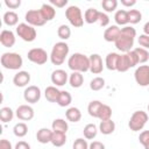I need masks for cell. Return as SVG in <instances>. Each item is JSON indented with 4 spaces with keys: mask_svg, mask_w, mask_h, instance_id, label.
<instances>
[{
    "mask_svg": "<svg viewBox=\"0 0 149 149\" xmlns=\"http://www.w3.org/2000/svg\"><path fill=\"white\" fill-rule=\"evenodd\" d=\"M135 37H136L135 28H133L132 26H125L123 28H121L120 35L116 38V41L114 42L116 49L123 54L130 51L132 47L134 45V38Z\"/></svg>",
    "mask_w": 149,
    "mask_h": 149,
    "instance_id": "obj_1",
    "label": "cell"
},
{
    "mask_svg": "<svg viewBox=\"0 0 149 149\" xmlns=\"http://www.w3.org/2000/svg\"><path fill=\"white\" fill-rule=\"evenodd\" d=\"M68 66L72 72H86L90 70V57L80 52H74L69 57Z\"/></svg>",
    "mask_w": 149,
    "mask_h": 149,
    "instance_id": "obj_2",
    "label": "cell"
},
{
    "mask_svg": "<svg viewBox=\"0 0 149 149\" xmlns=\"http://www.w3.org/2000/svg\"><path fill=\"white\" fill-rule=\"evenodd\" d=\"M69 45L66 42H57L54 44L51 54H50V61L54 65H62L69 55Z\"/></svg>",
    "mask_w": 149,
    "mask_h": 149,
    "instance_id": "obj_3",
    "label": "cell"
},
{
    "mask_svg": "<svg viewBox=\"0 0 149 149\" xmlns=\"http://www.w3.org/2000/svg\"><path fill=\"white\" fill-rule=\"evenodd\" d=\"M0 62L1 65L8 70H19L23 65V59L17 52H3Z\"/></svg>",
    "mask_w": 149,
    "mask_h": 149,
    "instance_id": "obj_4",
    "label": "cell"
},
{
    "mask_svg": "<svg viewBox=\"0 0 149 149\" xmlns=\"http://www.w3.org/2000/svg\"><path fill=\"white\" fill-rule=\"evenodd\" d=\"M65 16L68 19V21L70 22L71 26H73L74 28H80L84 24V17L81 14V10L78 6H69L65 10Z\"/></svg>",
    "mask_w": 149,
    "mask_h": 149,
    "instance_id": "obj_5",
    "label": "cell"
},
{
    "mask_svg": "<svg viewBox=\"0 0 149 149\" xmlns=\"http://www.w3.org/2000/svg\"><path fill=\"white\" fill-rule=\"evenodd\" d=\"M148 121V114L144 111H136L132 114L129 122H128V127L130 128V130L133 132H139L142 130L143 127L146 126Z\"/></svg>",
    "mask_w": 149,
    "mask_h": 149,
    "instance_id": "obj_6",
    "label": "cell"
},
{
    "mask_svg": "<svg viewBox=\"0 0 149 149\" xmlns=\"http://www.w3.org/2000/svg\"><path fill=\"white\" fill-rule=\"evenodd\" d=\"M16 34L26 42H33L37 36L36 29L28 23H19L16 26Z\"/></svg>",
    "mask_w": 149,
    "mask_h": 149,
    "instance_id": "obj_7",
    "label": "cell"
},
{
    "mask_svg": "<svg viewBox=\"0 0 149 149\" xmlns=\"http://www.w3.org/2000/svg\"><path fill=\"white\" fill-rule=\"evenodd\" d=\"M27 57L31 63H35L37 65H43L47 63V61L50 56H48L47 51L42 48H33L28 51Z\"/></svg>",
    "mask_w": 149,
    "mask_h": 149,
    "instance_id": "obj_8",
    "label": "cell"
},
{
    "mask_svg": "<svg viewBox=\"0 0 149 149\" xmlns=\"http://www.w3.org/2000/svg\"><path fill=\"white\" fill-rule=\"evenodd\" d=\"M134 78L136 84L140 86H148L149 85V65H140L136 68L134 72Z\"/></svg>",
    "mask_w": 149,
    "mask_h": 149,
    "instance_id": "obj_9",
    "label": "cell"
},
{
    "mask_svg": "<svg viewBox=\"0 0 149 149\" xmlns=\"http://www.w3.org/2000/svg\"><path fill=\"white\" fill-rule=\"evenodd\" d=\"M24 19L27 21L28 24L33 26V27H41L45 23V20L43 19L40 9H30L26 13Z\"/></svg>",
    "mask_w": 149,
    "mask_h": 149,
    "instance_id": "obj_10",
    "label": "cell"
},
{
    "mask_svg": "<svg viewBox=\"0 0 149 149\" xmlns=\"http://www.w3.org/2000/svg\"><path fill=\"white\" fill-rule=\"evenodd\" d=\"M23 98L29 104H35L41 99V90L36 85H30L26 87L23 92Z\"/></svg>",
    "mask_w": 149,
    "mask_h": 149,
    "instance_id": "obj_11",
    "label": "cell"
},
{
    "mask_svg": "<svg viewBox=\"0 0 149 149\" xmlns=\"http://www.w3.org/2000/svg\"><path fill=\"white\" fill-rule=\"evenodd\" d=\"M15 115L21 121H29L34 118V108L29 105H20L15 111Z\"/></svg>",
    "mask_w": 149,
    "mask_h": 149,
    "instance_id": "obj_12",
    "label": "cell"
},
{
    "mask_svg": "<svg viewBox=\"0 0 149 149\" xmlns=\"http://www.w3.org/2000/svg\"><path fill=\"white\" fill-rule=\"evenodd\" d=\"M104 70V64L101 56L99 54H92L90 56V71L93 74H99Z\"/></svg>",
    "mask_w": 149,
    "mask_h": 149,
    "instance_id": "obj_13",
    "label": "cell"
},
{
    "mask_svg": "<svg viewBox=\"0 0 149 149\" xmlns=\"http://www.w3.org/2000/svg\"><path fill=\"white\" fill-rule=\"evenodd\" d=\"M50 78L55 86H63L66 84V81L69 79L68 73L65 72V70H62V69H57V70L52 71Z\"/></svg>",
    "mask_w": 149,
    "mask_h": 149,
    "instance_id": "obj_14",
    "label": "cell"
},
{
    "mask_svg": "<svg viewBox=\"0 0 149 149\" xmlns=\"http://www.w3.org/2000/svg\"><path fill=\"white\" fill-rule=\"evenodd\" d=\"M30 81V73L28 71H19L13 77V83L17 87H23Z\"/></svg>",
    "mask_w": 149,
    "mask_h": 149,
    "instance_id": "obj_15",
    "label": "cell"
},
{
    "mask_svg": "<svg viewBox=\"0 0 149 149\" xmlns=\"http://www.w3.org/2000/svg\"><path fill=\"white\" fill-rule=\"evenodd\" d=\"M0 42L6 48H12L15 44V35L12 30L3 29L0 34Z\"/></svg>",
    "mask_w": 149,
    "mask_h": 149,
    "instance_id": "obj_16",
    "label": "cell"
},
{
    "mask_svg": "<svg viewBox=\"0 0 149 149\" xmlns=\"http://www.w3.org/2000/svg\"><path fill=\"white\" fill-rule=\"evenodd\" d=\"M120 31H121V28H119L116 24L109 26L104 31V40L106 42H115L120 35Z\"/></svg>",
    "mask_w": 149,
    "mask_h": 149,
    "instance_id": "obj_17",
    "label": "cell"
},
{
    "mask_svg": "<svg viewBox=\"0 0 149 149\" xmlns=\"http://www.w3.org/2000/svg\"><path fill=\"white\" fill-rule=\"evenodd\" d=\"M54 130L49 129V128H41L37 130L36 133V139L40 143L42 144H47L49 142H51V137H52Z\"/></svg>",
    "mask_w": 149,
    "mask_h": 149,
    "instance_id": "obj_18",
    "label": "cell"
},
{
    "mask_svg": "<svg viewBox=\"0 0 149 149\" xmlns=\"http://www.w3.org/2000/svg\"><path fill=\"white\" fill-rule=\"evenodd\" d=\"M40 12L43 16V19L45 20V22L51 21L55 16H56V9L54 6H51L50 3H43L40 8Z\"/></svg>",
    "mask_w": 149,
    "mask_h": 149,
    "instance_id": "obj_19",
    "label": "cell"
},
{
    "mask_svg": "<svg viewBox=\"0 0 149 149\" xmlns=\"http://www.w3.org/2000/svg\"><path fill=\"white\" fill-rule=\"evenodd\" d=\"M99 10L95 8H87L84 13V21L88 24H92L94 22H97L99 20Z\"/></svg>",
    "mask_w": 149,
    "mask_h": 149,
    "instance_id": "obj_20",
    "label": "cell"
},
{
    "mask_svg": "<svg viewBox=\"0 0 149 149\" xmlns=\"http://www.w3.org/2000/svg\"><path fill=\"white\" fill-rule=\"evenodd\" d=\"M61 91L56 86H48L44 91V97L49 102H57Z\"/></svg>",
    "mask_w": 149,
    "mask_h": 149,
    "instance_id": "obj_21",
    "label": "cell"
},
{
    "mask_svg": "<svg viewBox=\"0 0 149 149\" xmlns=\"http://www.w3.org/2000/svg\"><path fill=\"white\" fill-rule=\"evenodd\" d=\"M51 128L54 132L66 134V132L69 129V125H68V121H65L64 119H55L51 123Z\"/></svg>",
    "mask_w": 149,
    "mask_h": 149,
    "instance_id": "obj_22",
    "label": "cell"
},
{
    "mask_svg": "<svg viewBox=\"0 0 149 149\" xmlns=\"http://www.w3.org/2000/svg\"><path fill=\"white\" fill-rule=\"evenodd\" d=\"M99 130L104 135H109L115 130V122L112 119L106 120V121H101L99 125Z\"/></svg>",
    "mask_w": 149,
    "mask_h": 149,
    "instance_id": "obj_23",
    "label": "cell"
},
{
    "mask_svg": "<svg viewBox=\"0 0 149 149\" xmlns=\"http://www.w3.org/2000/svg\"><path fill=\"white\" fill-rule=\"evenodd\" d=\"M114 20L118 26H127V23H129L128 10H125V9L116 10L114 14Z\"/></svg>",
    "mask_w": 149,
    "mask_h": 149,
    "instance_id": "obj_24",
    "label": "cell"
},
{
    "mask_svg": "<svg viewBox=\"0 0 149 149\" xmlns=\"http://www.w3.org/2000/svg\"><path fill=\"white\" fill-rule=\"evenodd\" d=\"M19 22V15L14 10H7L3 14V23L8 27L16 26Z\"/></svg>",
    "mask_w": 149,
    "mask_h": 149,
    "instance_id": "obj_25",
    "label": "cell"
},
{
    "mask_svg": "<svg viewBox=\"0 0 149 149\" xmlns=\"http://www.w3.org/2000/svg\"><path fill=\"white\" fill-rule=\"evenodd\" d=\"M119 54L116 52H109L107 56H106V59H105V65L108 70L111 71H114L116 70V65H118V59H119Z\"/></svg>",
    "mask_w": 149,
    "mask_h": 149,
    "instance_id": "obj_26",
    "label": "cell"
},
{
    "mask_svg": "<svg viewBox=\"0 0 149 149\" xmlns=\"http://www.w3.org/2000/svg\"><path fill=\"white\" fill-rule=\"evenodd\" d=\"M130 63H129V59H128V56L127 54H122L119 56V59H118V65H116V71L119 72H126L130 69Z\"/></svg>",
    "mask_w": 149,
    "mask_h": 149,
    "instance_id": "obj_27",
    "label": "cell"
},
{
    "mask_svg": "<svg viewBox=\"0 0 149 149\" xmlns=\"http://www.w3.org/2000/svg\"><path fill=\"white\" fill-rule=\"evenodd\" d=\"M69 83L71 85V87L73 88H78L83 85L84 83V76L81 72H72L69 77Z\"/></svg>",
    "mask_w": 149,
    "mask_h": 149,
    "instance_id": "obj_28",
    "label": "cell"
},
{
    "mask_svg": "<svg viewBox=\"0 0 149 149\" xmlns=\"http://www.w3.org/2000/svg\"><path fill=\"white\" fill-rule=\"evenodd\" d=\"M65 116L70 122H78L81 119V112L77 107H70L65 112Z\"/></svg>",
    "mask_w": 149,
    "mask_h": 149,
    "instance_id": "obj_29",
    "label": "cell"
},
{
    "mask_svg": "<svg viewBox=\"0 0 149 149\" xmlns=\"http://www.w3.org/2000/svg\"><path fill=\"white\" fill-rule=\"evenodd\" d=\"M83 134H84V137L86 140H93L98 134V127L94 123H87L84 127Z\"/></svg>",
    "mask_w": 149,
    "mask_h": 149,
    "instance_id": "obj_30",
    "label": "cell"
},
{
    "mask_svg": "<svg viewBox=\"0 0 149 149\" xmlns=\"http://www.w3.org/2000/svg\"><path fill=\"white\" fill-rule=\"evenodd\" d=\"M102 106V102L99 101V100H92L88 106H87V112L88 114L92 116V118H98V114H99V111Z\"/></svg>",
    "mask_w": 149,
    "mask_h": 149,
    "instance_id": "obj_31",
    "label": "cell"
},
{
    "mask_svg": "<svg viewBox=\"0 0 149 149\" xmlns=\"http://www.w3.org/2000/svg\"><path fill=\"white\" fill-rule=\"evenodd\" d=\"M66 142V134L64 133H58V132H54L52 137H51V142L54 147H62L64 146Z\"/></svg>",
    "mask_w": 149,
    "mask_h": 149,
    "instance_id": "obj_32",
    "label": "cell"
},
{
    "mask_svg": "<svg viewBox=\"0 0 149 149\" xmlns=\"http://www.w3.org/2000/svg\"><path fill=\"white\" fill-rule=\"evenodd\" d=\"M72 101V97L71 94L68 92V91H61L59 93V97H58V100H57V104L58 106L61 107H66L71 104Z\"/></svg>",
    "mask_w": 149,
    "mask_h": 149,
    "instance_id": "obj_33",
    "label": "cell"
},
{
    "mask_svg": "<svg viewBox=\"0 0 149 149\" xmlns=\"http://www.w3.org/2000/svg\"><path fill=\"white\" fill-rule=\"evenodd\" d=\"M111 118H112V108L108 105L102 104L98 114V119H100L101 121H106V120H111Z\"/></svg>",
    "mask_w": 149,
    "mask_h": 149,
    "instance_id": "obj_34",
    "label": "cell"
},
{
    "mask_svg": "<svg viewBox=\"0 0 149 149\" xmlns=\"http://www.w3.org/2000/svg\"><path fill=\"white\" fill-rule=\"evenodd\" d=\"M14 118V112L10 107H2L0 109V120L2 122H9Z\"/></svg>",
    "mask_w": 149,
    "mask_h": 149,
    "instance_id": "obj_35",
    "label": "cell"
},
{
    "mask_svg": "<svg viewBox=\"0 0 149 149\" xmlns=\"http://www.w3.org/2000/svg\"><path fill=\"white\" fill-rule=\"evenodd\" d=\"M13 133H14V135L17 136V137H23V136H26L27 133H28V126H27L24 122H19V123H16V125L14 126Z\"/></svg>",
    "mask_w": 149,
    "mask_h": 149,
    "instance_id": "obj_36",
    "label": "cell"
},
{
    "mask_svg": "<svg viewBox=\"0 0 149 149\" xmlns=\"http://www.w3.org/2000/svg\"><path fill=\"white\" fill-rule=\"evenodd\" d=\"M133 50L135 51V54H136V56H137L139 64H140V63L143 64V63H146L147 61H149V52H148L147 49L140 47V48H135V49H133Z\"/></svg>",
    "mask_w": 149,
    "mask_h": 149,
    "instance_id": "obj_37",
    "label": "cell"
},
{
    "mask_svg": "<svg viewBox=\"0 0 149 149\" xmlns=\"http://www.w3.org/2000/svg\"><path fill=\"white\" fill-rule=\"evenodd\" d=\"M57 35H58V37L61 40H65L66 41L71 36V29H70V27L68 24H61L58 27V29H57Z\"/></svg>",
    "mask_w": 149,
    "mask_h": 149,
    "instance_id": "obj_38",
    "label": "cell"
},
{
    "mask_svg": "<svg viewBox=\"0 0 149 149\" xmlns=\"http://www.w3.org/2000/svg\"><path fill=\"white\" fill-rule=\"evenodd\" d=\"M128 19H129V23L136 24L142 20V14L137 9H129L128 10Z\"/></svg>",
    "mask_w": 149,
    "mask_h": 149,
    "instance_id": "obj_39",
    "label": "cell"
},
{
    "mask_svg": "<svg viewBox=\"0 0 149 149\" xmlns=\"http://www.w3.org/2000/svg\"><path fill=\"white\" fill-rule=\"evenodd\" d=\"M105 86V79L102 77H95L90 83V88L92 91H100Z\"/></svg>",
    "mask_w": 149,
    "mask_h": 149,
    "instance_id": "obj_40",
    "label": "cell"
},
{
    "mask_svg": "<svg viewBox=\"0 0 149 149\" xmlns=\"http://www.w3.org/2000/svg\"><path fill=\"white\" fill-rule=\"evenodd\" d=\"M101 6L106 12H114L118 7V1L116 0H102Z\"/></svg>",
    "mask_w": 149,
    "mask_h": 149,
    "instance_id": "obj_41",
    "label": "cell"
},
{
    "mask_svg": "<svg viewBox=\"0 0 149 149\" xmlns=\"http://www.w3.org/2000/svg\"><path fill=\"white\" fill-rule=\"evenodd\" d=\"M88 146L90 144L87 143L86 140L79 137V139L74 140V142L72 144V149H88Z\"/></svg>",
    "mask_w": 149,
    "mask_h": 149,
    "instance_id": "obj_42",
    "label": "cell"
},
{
    "mask_svg": "<svg viewBox=\"0 0 149 149\" xmlns=\"http://www.w3.org/2000/svg\"><path fill=\"white\" fill-rule=\"evenodd\" d=\"M126 54H127V56H128L130 66H132V68L136 66V65L139 64V59H137V56H136L135 51H134V50H130V51H128V52H126Z\"/></svg>",
    "mask_w": 149,
    "mask_h": 149,
    "instance_id": "obj_43",
    "label": "cell"
},
{
    "mask_svg": "<svg viewBox=\"0 0 149 149\" xmlns=\"http://www.w3.org/2000/svg\"><path fill=\"white\" fill-rule=\"evenodd\" d=\"M139 44L141 45V48H144V49H149V36L146 35V34H142L139 36Z\"/></svg>",
    "mask_w": 149,
    "mask_h": 149,
    "instance_id": "obj_44",
    "label": "cell"
},
{
    "mask_svg": "<svg viewBox=\"0 0 149 149\" xmlns=\"http://www.w3.org/2000/svg\"><path fill=\"white\" fill-rule=\"evenodd\" d=\"M98 22H99V24L101 27L108 26L109 24V17H108V15L106 13H104V12H100L99 13V20H98Z\"/></svg>",
    "mask_w": 149,
    "mask_h": 149,
    "instance_id": "obj_45",
    "label": "cell"
},
{
    "mask_svg": "<svg viewBox=\"0 0 149 149\" xmlns=\"http://www.w3.org/2000/svg\"><path fill=\"white\" fill-rule=\"evenodd\" d=\"M139 141L140 143L144 147L148 142H149V130H143L140 133V136H139Z\"/></svg>",
    "mask_w": 149,
    "mask_h": 149,
    "instance_id": "obj_46",
    "label": "cell"
},
{
    "mask_svg": "<svg viewBox=\"0 0 149 149\" xmlns=\"http://www.w3.org/2000/svg\"><path fill=\"white\" fill-rule=\"evenodd\" d=\"M5 5L10 9H15V8L20 7L21 1L20 0H5Z\"/></svg>",
    "mask_w": 149,
    "mask_h": 149,
    "instance_id": "obj_47",
    "label": "cell"
},
{
    "mask_svg": "<svg viewBox=\"0 0 149 149\" xmlns=\"http://www.w3.org/2000/svg\"><path fill=\"white\" fill-rule=\"evenodd\" d=\"M50 5L54 6V7L63 8L68 5V0H50Z\"/></svg>",
    "mask_w": 149,
    "mask_h": 149,
    "instance_id": "obj_48",
    "label": "cell"
},
{
    "mask_svg": "<svg viewBox=\"0 0 149 149\" xmlns=\"http://www.w3.org/2000/svg\"><path fill=\"white\" fill-rule=\"evenodd\" d=\"M88 149H106L105 148V144L100 141H93L90 143L88 146Z\"/></svg>",
    "mask_w": 149,
    "mask_h": 149,
    "instance_id": "obj_49",
    "label": "cell"
},
{
    "mask_svg": "<svg viewBox=\"0 0 149 149\" xmlns=\"http://www.w3.org/2000/svg\"><path fill=\"white\" fill-rule=\"evenodd\" d=\"M0 149H13V147H12V143L8 140L2 139L0 141Z\"/></svg>",
    "mask_w": 149,
    "mask_h": 149,
    "instance_id": "obj_50",
    "label": "cell"
},
{
    "mask_svg": "<svg viewBox=\"0 0 149 149\" xmlns=\"http://www.w3.org/2000/svg\"><path fill=\"white\" fill-rule=\"evenodd\" d=\"M14 149H30V146L28 142L26 141H19L16 144H15V148Z\"/></svg>",
    "mask_w": 149,
    "mask_h": 149,
    "instance_id": "obj_51",
    "label": "cell"
},
{
    "mask_svg": "<svg viewBox=\"0 0 149 149\" xmlns=\"http://www.w3.org/2000/svg\"><path fill=\"white\" fill-rule=\"evenodd\" d=\"M121 3L126 7H132V6L136 5V0H121Z\"/></svg>",
    "mask_w": 149,
    "mask_h": 149,
    "instance_id": "obj_52",
    "label": "cell"
},
{
    "mask_svg": "<svg viewBox=\"0 0 149 149\" xmlns=\"http://www.w3.org/2000/svg\"><path fill=\"white\" fill-rule=\"evenodd\" d=\"M143 31H144V34H146V35H148V36H149V21L144 23V26H143Z\"/></svg>",
    "mask_w": 149,
    "mask_h": 149,
    "instance_id": "obj_53",
    "label": "cell"
},
{
    "mask_svg": "<svg viewBox=\"0 0 149 149\" xmlns=\"http://www.w3.org/2000/svg\"><path fill=\"white\" fill-rule=\"evenodd\" d=\"M144 149H149V142H148V143L144 146Z\"/></svg>",
    "mask_w": 149,
    "mask_h": 149,
    "instance_id": "obj_54",
    "label": "cell"
},
{
    "mask_svg": "<svg viewBox=\"0 0 149 149\" xmlns=\"http://www.w3.org/2000/svg\"><path fill=\"white\" fill-rule=\"evenodd\" d=\"M148 112H149V105H148Z\"/></svg>",
    "mask_w": 149,
    "mask_h": 149,
    "instance_id": "obj_55",
    "label": "cell"
}]
</instances>
